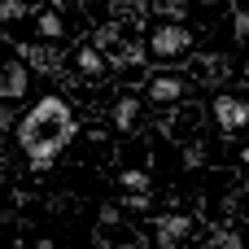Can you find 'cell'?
<instances>
[{
    "mask_svg": "<svg viewBox=\"0 0 249 249\" xmlns=\"http://www.w3.org/2000/svg\"><path fill=\"white\" fill-rule=\"evenodd\" d=\"M74 131H79V109L70 105L66 92H44L13 118V140L35 171H53L57 158L74 144Z\"/></svg>",
    "mask_w": 249,
    "mask_h": 249,
    "instance_id": "6da1fadb",
    "label": "cell"
},
{
    "mask_svg": "<svg viewBox=\"0 0 249 249\" xmlns=\"http://www.w3.org/2000/svg\"><path fill=\"white\" fill-rule=\"evenodd\" d=\"M197 57V35L184 18H175L171 9H153L140 18V44H136V61L144 66H166L179 70Z\"/></svg>",
    "mask_w": 249,
    "mask_h": 249,
    "instance_id": "7a4b0ae2",
    "label": "cell"
},
{
    "mask_svg": "<svg viewBox=\"0 0 249 249\" xmlns=\"http://www.w3.org/2000/svg\"><path fill=\"white\" fill-rule=\"evenodd\" d=\"M201 105H206V131L219 136L223 144L241 140L249 131V96L245 92L219 83V88H210V92L201 96Z\"/></svg>",
    "mask_w": 249,
    "mask_h": 249,
    "instance_id": "3957f363",
    "label": "cell"
},
{
    "mask_svg": "<svg viewBox=\"0 0 249 249\" xmlns=\"http://www.w3.org/2000/svg\"><path fill=\"white\" fill-rule=\"evenodd\" d=\"M219 83L223 88H236L249 96V26H241L236 44L228 48V57L219 61Z\"/></svg>",
    "mask_w": 249,
    "mask_h": 249,
    "instance_id": "277c9868",
    "label": "cell"
},
{
    "mask_svg": "<svg viewBox=\"0 0 249 249\" xmlns=\"http://www.w3.org/2000/svg\"><path fill=\"white\" fill-rule=\"evenodd\" d=\"M228 149H232V162H236V171H232V175H236L241 184H249V131L241 136V140H232Z\"/></svg>",
    "mask_w": 249,
    "mask_h": 249,
    "instance_id": "5b68a950",
    "label": "cell"
},
{
    "mask_svg": "<svg viewBox=\"0 0 249 249\" xmlns=\"http://www.w3.org/2000/svg\"><path fill=\"white\" fill-rule=\"evenodd\" d=\"M228 4H232V18L245 26V22H249V0H228Z\"/></svg>",
    "mask_w": 249,
    "mask_h": 249,
    "instance_id": "8992f818",
    "label": "cell"
}]
</instances>
